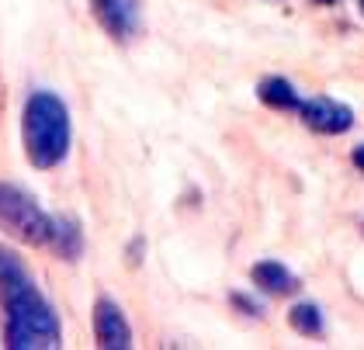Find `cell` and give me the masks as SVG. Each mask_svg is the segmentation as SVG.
<instances>
[{
    "instance_id": "6da1fadb",
    "label": "cell",
    "mask_w": 364,
    "mask_h": 350,
    "mask_svg": "<svg viewBox=\"0 0 364 350\" xmlns=\"http://www.w3.org/2000/svg\"><path fill=\"white\" fill-rule=\"evenodd\" d=\"M0 305H4V347L7 350H56L59 333L56 309L46 302L31 281L21 257L0 246Z\"/></svg>"
},
{
    "instance_id": "7a4b0ae2",
    "label": "cell",
    "mask_w": 364,
    "mask_h": 350,
    "mask_svg": "<svg viewBox=\"0 0 364 350\" xmlns=\"http://www.w3.org/2000/svg\"><path fill=\"white\" fill-rule=\"evenodd\" d=\"M21 142L35 170H53L70 153V111L53 90H35L21 111Z\"/></svg>"
},
{
    "instance_id": "3957f363",
    "label": "cell",
    "mask_w": 364,
    "mask_h": 350,
    "mask_svg": "<svg viewBox=\"0 0 364 350\" xmlns=\"http://www.w3.org/2000/svg\"><path fill=\"white\" fill-rule=\"evenodd\" d=\"M53 229H56V218L42 212V205L28 191L0 181V233H7L11 240L25 246H49Z\"/></svg>"
},
{
    "instance_id": "277c9868",
    "label": "cell",
    "mask_w": 364,
    "mask_h": 350,
    "mask_svg": "<svg viewBox=\"0 0 364 350\" xmlns=\"http://www.w3.org/2000/svg\"><path fill=\"white\" fill-rule=\"evenodd\" d=\"M90 11L114 42H125L139 31V0H90Z\"/></svg>"
},
{
    "instance_id": "5b68a950",
    "label": "cell",
    "mask_w": 364,
    "mask_h": 350,
    "mask_svg": "<svg viewBox=\"0 0 364 350\" xmlns=\"http://www.w3.org/2000/svg\"><path fill=\"white\" fill-rule=\"evenodd\" d=\"M302 122H306L312 132L319 135H340L354 125V111L347 105H340L333 97H312V101H302Z\"/></svg>"
},
{
    "instance_id": "8992f818",
    "label": "cell",
    "mask_w": 364,
    "mask_h": 350,
    "mask_svg": "<svg viewBox=\"0 0 364 350\" xmlns=\"http://www.w3.org/2000/svg\"><path fill=\"white\" fill-rule=\"evenodd\" d=\"M94 336H97V347L105 350L132 347V329L125 323V312L114 305L112 298H101L94 305Z\"/></svg>"
},
{
    "instance_id": "52a82bcc",
    "label": "cell",
    "mask_w": 364,
    "mask_h": 350,
    "mask_svg": "<svg viewBox=\"0 0 364 350\" xmlns=\"http://www.w3.org/2000/svg\"><path fill=\"white\" fill-rule=\"evenodd\" d=\"M250 277L260 292H271V295H291V292H299V277L284 267V264H278V260H260V264H253Z\"/></svg>"
},
{
    "instance_id": "ba28073f",
    "label": "cell",
    "mask_w": 364,
    "mask_h": 350,
    "mask_svg": "<svg viewBox=\"0 0 364 350\" xmlns=\"http://www.w3.org/2000/svg\"><path fill=\"white\" fill-rule=\"evenodd\" d=\"M49 246L56 250L63 260H80V253H84V233H80L77 218H56V229H53V243Z\"/></svg>"
},
{
    "instance_id": "9c48e42d",
    "label": "cell",
    "mask_w": 364,
    "mask_h": 350,
    "mask_svg": "<svg viewBox=\"0 0 364 350\" xmlns=\"http://www.w3.org/2000/svg\"><path fill=\"white\" fill-rule=\"evenodd\" d=\"M257 97H260L264 105L278 108V111H299L302 108V97L295 94V87L288 80H281V77H271V80L260 83V87H257Z\"/></svg>"
},
{
    "instance_id": "30bf717a",
    "label": "cell",
    "mask_w": 364,
    "mask_h": 350,
    "mask_svg": "<svg viewBox=\"0 0 364 350\" xmlns=\"http://www.w3.org/2000/svg\"><path fill=\"white\" fill-rule=\"evenodd\" d=\"M288 323L295 333H302V336H323L326 333V326H323V312H319V305L316 302H299L291 312H288Z\"/></svg>"
},
{
    "instance_id": "8fae6325",
    "label": "cell",
    "mask_w": 364,
    "mask_h": 350,
    "mask_svg": "<svg viewBox=\"0 0 364 350\" xmlns=\"http://www.w3.org/2000/svg\"><path fill=\"white\" fill-rule=\"evenodd\" d=\"M354 166H358V170H364V142L354 149Z\"/></svg>"
},
{
    "instance_id": "7c38bea8",
    "label": "cell",
    "mask_w": 364,
    "mask_h": 350,
    "mask_svg": "<svg viewBox=\"0 0 364 350\" xmlns=\"http://www.w3.org/2000/svg\"><path fill=\"white\" fill-rule=\"evenodd\" d=\"M312 4H336V0H312Z\"/></svg>"
},
{
    "instance_id": "4fadbf2b",
    "label": "cell",
    "mask_w": 364,
    "mask_h": 350,
    "mask_svg": "<svg viewBox=\"0 0 364 350\" xmlns=\"http://www.w3.org/2000/svg\"><path fill=\"white\" fill-rule=\"evenodd\" d=\"M358 4H361V14H364V0H358Z\"/></svg>"
}]
</instances>
